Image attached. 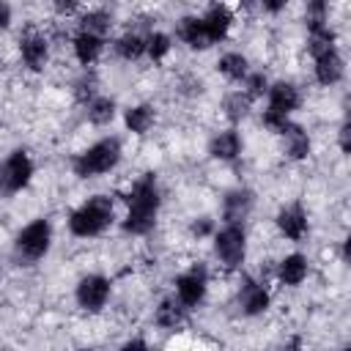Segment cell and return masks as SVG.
<instances>
[{"label": "cell", "instance_id": "cell-14", "mask_svg": "<svg viewBox=\"0 0 351 351\" xmlns=\"http://www.w3.org/2000/svg\"><path fill=\"white\" fill-rule=\"evenodd\" d=\"M271 277L282 288H299L310 277V258L304 252H288L274 263Z\"/></svg>", "mask_w": 351, "mask_h": 351}, {"label": "cell", "instance_id": "cell-21", "mask_svg": "<svg viewBox=\"0 0 351 351\" xmlns=\"http://www.w3.org/2000/svg\"><path fill=\"white\" fill-rule=\"evenodd\" d=\"M186 315H189V310L170 293V296H162L159 302H156V307H154V324L159 326V329H165V332H176V329H181L184 324H186Z\"/></svg>", "mask_w": 351, "mask_h": 351}, {"label": "cell", "instance_id": "cell-22", "mask_svg": "<svg viewBox=\"0 0 351 351\" xmlns=\"http://www.w3.org/2000/svg\"><path fill=\"white\" fill-rule=\"evenodd\" d=\"M115 118H118V101H115V96L96 93V96L85 104V121H88L90 126H96V129L110 126Z\"/></svg>", "mask_w": 351, "mask_h": 351}, {"label": "cell", "instance_id": "cell-7", "mask_svg": "<svg viewBox=\"0 0 351 351\" xmlns=\"http://www.w3.org/2000/svg\"><path fill=\"white\" fill-rule=\"evenodd\" d=\"M110 299H112V280L101 271H88L74 285V302L88 315L101 313L110 304Z\"/></svg>", "mask_w": 351, "mask_h": 351}, {"label": "cell", "instance_id": "cell-13", "mask_svg": "<svg viewBox=\"0 0 351 351\" xmlns=\"http://www.w3.org/2000/svg\"><path fill=\"white\" fill-rule=\"evenodd\" d=\"M200 19H203V27H206L208 44L214 47V44H222V41L230 36L233 22H236V14H233L230 3H225V0H214V3L200 14Z\"/></svg>", "mask_w": 351, "mask_h": 351}, {"label": "cell", "instance_id": "cell-34", "mask_svg": "<svg viewBox=\"0 0 351 351\" xmlns=\"http://www.w3.org/2000/svg\"><path fill=\"white\" fill-rule=\"evenodd\" d=\"M288 5H291V0H258V8H261L263 14H269V16L282 14Z\"/></svg>", "mask_w": 351, "mask_h": 351}, {"label": "cell", "instance_id": "cell-15", "mask_svg": "<svg viewBox=\"0 0 351 351\" xmlns=\"http://www.w3.org/2000/svg\"><path fill=\"white\" fill-rule=\"evenodd\" d=\"M263 99H266V107L269 110L282 112V115H293L302 107V90L291 80H271Z\"/></svg>", "mask_w": 351, "mask_h": 351}, {"label": "cell", "instance_id": "cell-18", "mask_svg": "<svg viewBox=\"0 0 351 351\" xmlns=\"http://www.w3.org/2000/svg\"><path fill=\"white\" fill-rule=\"evenodd\" d=\"M255 208V192L247 186L228 189L222 197V222H247Z\"/></svg>", "mask_w": 351, "mask_h": 351}, {"label": "cell", "instance_id": "cell-39", "mask_svg": "<svg viewBox=\"0 0 351 351\" xmlns=\"http://www.w3.org/2000/svg\"><path fill=\"white\" fill-rule=\"evenodd\" d=\"M233 3H239V5H250L252 0H233Z\"/></svg>", "mask_w": 351, "mask_h": 351}, {"label": "cell", "instance_id": "cell-10", "mask_svg": "<svg viewBox=\"0 0 351 351\" xmlns=\"http://www.w3.org/2000/svg\"><path fill=\"white\" fill-rule=\"evenodd\" d=\"M271 288L266 280L261 277H244L241 285H239V293H236V302H239V310L241 315L247 318H258L263 313H269L271 307Z\"/></svg>", "mask_w": 351, "mask_h": 351}, {"label": "cell", "instance_id": "cell-36", "mask_svg": "<svg viewBox=\"0 0 351 351\" xmlns=\"http://www.w3.org/2000/svg\"><path fill=\"white\" fill-rule=\"evenodd\" d=\"M52 3H55V11L58 14H74L82 5V0H52Z\"/></svg>", "mask_w": 351, "mask_h": 351}, {"label": "cell", "instance_id": "cell-29", "mask_svg": "<svg viewBox=\"0 0 351 351\" xmlns=\"http://www.w3.org/2000/svg\"><path fill=\"white\" fill-rule=\"evenodd\" d=\"M269 77L263 74V71H255V69H250V74L241 80V90L252 99V101H258V99H263L266 96V90H269Z\"/></svg>", "mask_w": 351, "mask_h": 351}, {"label": "cell", "instance_id": "cell-17", "mask_svg": "<svg viewBox=\"0 0 351 351\" xmlns=\"http://www.w3.org/2000/svg\"><path fill=\"white\" fill-rule=\"evenodd\" d=\"M241 154H244V137L236 126H228V129H219L211 134V140H208V156L211 159L236 162Z\"/></svg>", "mask_w": 351, "mask_h": 351}, {"label": "cell", "instance_id": "cell-38", "mask_svg": "<svg viewBox=\"0 0 351 351\" xmlns=\"http://www.w3.org/2000/svg\"><path fill=\"white\" fill-rule=\"evenodd\" d=\"M123 348H148V340H143V337H129V340L123 343Z\"/></svg>", "mask_w": 351, "mask_h": 351}, {"label": "cell", "instance_id": "cell-35", "mask_svg": "<svg viewBox=\"0 0 351 351\" xmlns=\"http://www.w3.org/2000/svg\"><path fill=\"white\" fill-rule=\"evenodd\" d=\"M11 22H14V8L8 0H0V33H5L11 27Z\"/></svg>", "mask_w": 351, "mask_h": 351}, {"label": "cell", "instance_id": "cell-24", "mask_svg": "<svg viewBox=\"0 0 351 351\" xmlns=\"http://www.w3.org/2000/svg\"><path fill=\"white\" fill-rule=\"evenodd\" d=\"M112 52L118 60L123 63H137L145 58V33L137 30H126L112 41Z\"/></svg>", "mask_w": 351, "mask_h": 351}, {"label": "cell", "instance_id": "cell-41", "mask_svg": "<svg viewBox=\"0 0 351 351\" xmlns=\"http://www.w3.org/2000/svg\"><path fill=\"white\" fill-rule=\"evenodd\" d=\"M0 192H3V178H0Z\"/></svg>", "mask_w": 351, "mask_h": 351}, {"label": "cell", "instance_id": "cell-31", "mask_svg": "<svg viewBox=\"0 0 351 351\" xmlns=\"http://www.w3.org/2000/svg\"><path fill=\"white\" fill-rule=\"evenodd\" d=\"M261 123H263L271 134H282L285 126L291 123V115H282V112H274V110L263 107V110H261Z\"/></svg>", "mask_w": 351, "mask_h": 351}, {"label": "cell", "instance_id": "cell-3", "mask_svg": "<svg viewBox=\"0 0 351 351\" xmlns=\"http://www.w3.org/2000/svg\"><path fill=\"white\" fill-rule=\"evenodd\" d=\"M123 159V143L121 137L115 134H107V137H99L93 140L88 148H82L80 154H74L71 159V173L82 181L88 178H101V176H110L112 170H118Z\"/></svg>", "mask_w": 351, "mask_h": 351}, {"label": "cell", "instance_id": "cell-1", "mask_svg": "<svg viewBox=\"0 0 351 351\" xmlns=\"http://www.w3.org/2000/svg\"><path fill=\"white\" fill-rule=\"evenodd\" d=\"M162 211V186L156 173H145L132 181V186L123 195V217L121 230L126 236H148L156 228Z\"/></svg>", "mask_w": 351, "mask_h": 351}, {"label": "cell", "instance_id": "cell-8", "mask_svg": "<svg viewBox=\"0 0 351 351\" xmlns=\"http://www.w3.org/2000/svg\"><path fill=\"white\" fill-rule=\"evenodd\" d=\"M36 176V162L25 148H14L3 165H0V178H3V192L5 195H19L30 186Z\"/></svg>", "mask_w": 351, "mask_h": 351}, {"label": "cell", "instance_id": "cell-37", "mask_svg": "<svg viewBox=\"0 0 351 351\" xmlns=\"http://www.w3.org/2000/svg\"><path fill=\"white\" fill-rule=\"evenodd\" d=\"M337 143H340V151H343V154H348V151H351V145H348V123H343V126H340Z\"/></svg>", "mask_w": 351, "mask_h": 351}, {"label": "cell", "instance_id": "cell-6", "mask_svg": "<svg viewBox=\"0 0 351 351\" xmlns=\"http://www.w3.org/2000/svg\"><path fill=\"white\" fill-rule=\"evenodd\" d=\"M208 285H211L208 266L197 261V263H189L184 271H178L173 277V296L192 313V310L203 307V302L208 296Z\"/></svg>", "mask_w": 351, "mask_h": 351}, {"label": "cell", "instance_id": "cell-33", "mask_svg": "<svg viewBox=\"0 0 351 351\" xmlns=\"http://www.w3.org/2000/svg\"><path fill=\"white\" fill-rule=\"evenodd\" d=\"M329 0H307V22H326Z\"/></svg>", "mask_w": 351, "mask_h": 351}, {"label": "cell", "instance_id": "cell-20", "mask_svg": "<svg viewBox=\"0 0 351 351\" xmlns=\"http://www.w3.org/2000/svg\"><path fill=\"white\" fill-rule=\"evenodd\" d=\"M121 118H123V129H126L129 134L143 137V134H148V132L154 129V123H156V107H154L151 101H137V104H129V107L121 112Z\"/></svg>", "mask_w": 351, "mask_h": 351}, {"label": "cell", "instance_id": "cell-40", "mask_svg": "<svg viewBox=\"0 0 351 351\" xmlns=\"http://www.w3.org/2000/svg\"><path fill=\"white\" fill-rule=\"evenodd\" d=\"M0 282H3V263H0Z\"/></svg>", "mask_w": 351, "mask_h": 351}, {"label": "cell", "instance_id": "cell-32", "mask_svg": "<svg viewBox=\"0 0 351 351\" xmlns=\"http://www.w3.org/2000/svg\"><path fill=\"white\" fill-rule=\"evenodd\" d=\"M217 230V222L211 219V217H195L192 222H189V236L192 239H197V241H203V239H211V233Z\"/></svg>", "mask_w": 351, "mask_h": 351}, {"label": "cell", "instance_id": "cell-2", "mask_svg": "<svg viewBox=\"0 0 351 351\" xmlns=\"http://www.w3.org/2000/svg\"><path fill=\"white\" fill-rule=\"evenodd\" d=\"M115 222V200L110 195H88L80 200L66 219V228L74 239H99Z\"/></svg>", "mask_w": 351, "mask_h": 351}, {"label": "cell", "instance_id": "cell-26", "mask_svg": "<svg viewBox=\"0 0 351 351\" xmlns=\"http://www.w3.org/2000/svg\"><path fill=\"white\" fill-rule=\"evenodd\" d=\"M252 104H255V101H252L241 88H236V90L225 93V99H222V115L230 121V126H236V123H241V121L250 115Z\"/></svg>", "mask_w": 351, "mask_h": 351}, {"label": "cell", "instance_id": "cell-30", "mask_svg": "<svg viewBox=\"0 0 351 351\" xmlns=\"http://www.w3.org/2000/svg\"><path fill=\"white\" fill-rule=\"evenodd\" d=\"M96 93H99V82H96V77H93V74H88V71H85V74L74 82V99L85 107Z\"/></svg>", "mask_w": 351, "mask_h": 351}, {"label": "cell", "instance_id": "cell-19", "mask_svg": "<svg viewBox=\"0 0 351 351\" xmlns=\"http://www.w3.org/2000/svg\"><path fill=\"white\" fill-rule=\"evenodd\" d=\"M176 38H178L186 49H195V52H203V49L211 47L200 14H184V16L176 22Z\"/></svg>", "mask_w": 351, "mask_h": 351}, {"label": "cell", "instance_id": "cell-27", "mask_svg": "<svg viewBox=\"0 0 351 351\" xmlns=\"http://www.w3.org/2000/svg\"><path fill=\"white\" fill-rule=\"evenodd\" d=\"M112 22L115 19H112V14L107 8H88V11L80 14L77 27L80 30H90V33H99V36H110Z\"/></svg>", "mask_w": 351, "mask_h": 351}, {"label": "cell", "instance_id": "cell-28", "mask_svg": "<svg viewBox=\"0 0 351 351\" xmlns=\"http://www.w3.org/2000/svg\"><path fill=\"white\" fill-rule=\"evenodd\" d=\"M173 52V36L165 30H148L145 33V58L151 63H162L167 55Z\"/></svg>", "mask_w": 351, "mask_h": 351}, {"label": "cell", "instance_id": "cell-9", "mask_svg": "<svg viewBox=\"0 0 351 351\" xmlns=\"http://www.w3.org/2000/svg\"><path fill=\"white\" fill-rule=\"evenodd\" d=\"M274 228L285 241L302 244L310 236V214H307L304 203H299V200L282 203L274 214Z\"/></svg>", "mask_w": 351, "mask_h": 351}, {"label": "cell", "instance_id": "cell-4", "mask_svg": "<svg viewBox=\"0 0 351 351\" xmlns=\"http://www.w3.org/2000/svg\"><path fill=\"white\" fill-rule=\"evenodd\" d=\"M52 239H55L52 222L47 217H36V219H30L27 225H22L16 230V236H14V258L22 266L38 263V261H44L49 255Z\"/></svg>", "mask_w": 351, "mask_h": 351}, {"label": "cell", "instance_id": "cell-25", "mask_svg": "<svg viewBox=\"0 0 351 351\" xmlns=\"http://www.w3.org/2000/svg\"><path fill=\"white\" fill-rule=\"evenodd\" d=\"M217 71H219L228 82L241 85V80L250 74V58H247L244 52H239V49H228V52H222V55L217 58Z\"/></svg>", "mask_w": 351, "mask_h": 351}, {"label": "cell", "instance_id": "cell-16", "mask_svg": "<svg viewBox=\"0 0 351 351\" xmlns=\"http://www.w3.org/2000/svg\"><path fill=\"white\" fill-rule=\"evenodd\" d=\"M104 49H107V36H99V33H90V30H80V27L71 36V55L85 69L96 66L101 60Z\"/></svg>", "mask_w": 351, "mask_h": 351}, {"label": "cell", "instance_id": "cell-23", "mask_svg": "<svg viewBox=\"0 0 351 351\" xmlns=\"http://www.w3.org/2000/svg\"><path fill=\"white\" fill-rule=\"evenodd\" d=\"M280 137L285 140V156H288L291 162H304V159L313 154V137L307 134L304 126H299V123L291 121Z\"/></svg>", "mask_w": 351, "mask_h": 351}, {"label": "cell", "instance_id": "cell-11", "mask_svg": "<svg viewBox=\"0 0 351 351\" xmlns=\"http://www.w3.org/2000/svg\"><path fill=\"white\" fill-rule=\"evenodd\" d=\"M310 58H313V80L321 88H335L337 82H343V77H346V58L340 55L337 44L324 47V49L313 52Z\"/></svg>", "mask_w": 351, "mask_h": 351}, {"label": "cell", "instance_id": "cell-12", "mask_svg": "<svg viewBox=\"0 0 351 351\" xmlns=\"http://www.w3.org/2000/svg\"><path fill=\"white\" fill-rule=\"evenodd\" d=\"M16 49H19V60L27 71H44L47 63H49V52H52V44L47 38V33L41 30H25L16 41Z\"/></svg>", "mask_w": 351, "mask_h": 351}, {"label": "cell", "instance_id": "cell-5", "mask_svg": "<svg viewBox=\"0 0 351 351\" xmlns=\"http://www.w3.org/2000/svg\"><path fill=\"white\" fill-rule=\"evenodd\" d=\"M211 250L225 271H239L247 263V250H250L244 222H222L211 233Z\"/></svg>", "mask_w": 351, "mask_h": 351}]
</instances>
